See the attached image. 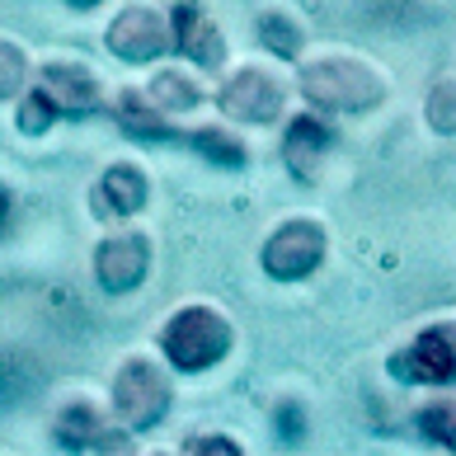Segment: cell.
<instances>
[{"label":"cell","mask_w":456,"mask_h":456,"mask_svg":"<svg viewBox=\"0 0 456 456\" xmlns=\"http://www.w3.org/2000/svg\"><path fill=\"white\" fill-rule=\"evenodd\" d=\"M301 94L325 113H362L386 99V80L353 57H325L301 71Z\"/></svg>","instance_id":"cell-1"},{"label":"cell","mask_w":456,"mask_h":456,"mask_svg":"<svg viewBox=\"0 0 456 456\" xmlns=\"http://www.w3.org/2000/svg\"><path fill=\"white\" fill-rule=\"evenodd\" d=\"M235 330L226 315H216L212 306H183L170 315V325L160 330V348L179 371H208L231 353Z\"/></svg>","instance_id":"cell-2"},{"label":"cell","mask_w":456,"mask_h":456,"mask_svg":"<svg viewBox=\"0 0 456 456\" xmlns=\"http://www.w3.org/2000/svg\"><path fill=\"white\" fill-rule=\"evenodd\" d=\"M170 381H165V371L146 358H132L118 367L113 377V414L123 419L132 433H146L156 428L165 414H170Z\"/></svg>","instance_id":"cell-3"},{"label":"cell","mask_w":456,"mask_h":456,"mask_svg":"<svg viewBox=\"0 0 456 456\" xmlns=\"http://www.w3.org/2000/svg\"><path fill=\"white\" fill-rule=\"evenodd\" d=\"M259 259H264L268 278L301 282L320 268V259H325V231H320V222H311V216H292V222H282L268 235Z\"/></svg>","instance_id":"cell-4"},{"label":"cell","mask_w":456,"mask_h":456,"mask_svg":"<svg viewBox=\"0 0 456 456\" xmlns=\"http://www.w3.org/2000/svg\"><path fill=\"white\" fill-rule=\"evenodd\" d=\"M216 109L235 123H273L282 113V86L268 71H255V66H245V71H235L222 94H216Z\"/></svg>","instance_id":"cell-5"},{"label":"cell","mask_w":456,"mask_h":456,"mask_svg":"<svg viewBox=\"0 0 456 456\" xmlns=\"http://www.w3.org/2000/svg\"><path fill=\"white\" fill-rule=\"evenodd\" d=\"M146 268H151V240L137 231L109 235V240L94 249V273H99L104 292H132V287H142Z\"/></svg>","instance_id":"cell-6"},{"label":"cell","mask_w":456,"mask_h":456,"mask_svg":"<svg viewBox=\"0 0 456 456\" xmlns=\"http://www.w3.org/2000/svg\"><path fill=\"white\" fill-rule=\"evenodd\" d=\"M109 53L123 57V61H156L165 47H170V28H165V20L156 10H123L118 20L109 24L104 33Z\"/></svg>","instance_id":"cell-7"},{"label":"cell","mask_w":456,"mask_h":456,"mask_svg":"<svg viewBox=\"0 0 456 456\" xmlns=\"http://www.w3.org/2000/svg\"><path fill=\"white\" fill-rule=\"evenodd\" d=\"M395 377L419 386H447L452 381V325H433L391 362Z\"/></svg>","instance_id":"cell-8"},{"label":"cell","mask_w":456,"mask_h":456,"mask_svg":"<svg viewBox=\"0 0 456 456\" xmlns=\"http://www.w3.org/2000/svg\"><path fill=\"white\" fill-rule=\"evenodd\" d=\"M57 443L61 447H71V452H127L132 443L118 428H109V419L94 410L90 400H80V404H66V410L57 414Z\"/></svg>","instance_id":"cell-9"},{"label":"cell","mask_w":456,"mask_h":456,"mask_svg":"<svg viewBox=\"0 0 456 456\" xmlns=\"http://www.w3.org/2000/svg\"><path fill=\"white\" fill-rule=\"evenodd\" d=\"M170 47H179L193 66H216L226 57L222 28L208 20V10L198 0H179L175 5V28H170Z\"/></svg>","instance_id":"cell-10"},{"label":"cell","mask_w":456,"mask_h":456,"mask_svg":"<svg viewBox=\"0 0 456 456\" xmlns=\"http://www.w3.org/2000/svg\"><path fill=\"white\" fill-rule=\"evenodd\" d=\"M38 94H43L57 113H90V109H99V80H94V71H86V66H71V61L43 66Z\"/></svg>","instance_id":"cell-11"},{"label":"cell","mask_w":456,"mask_h":456,"mask_svg":"<svg viewBox=\"0 0 456 456\" xmlns=\"http://www.w3.org/2000/svg\"><path fill=\"white\" fill-rule=\"evenodd\" d=\"M146 175L137 165H113L104 170V179L94 183V212L109 216V222H123V216H137L146 208Z\"/></svg>","instance_id":"cell-12"},{"label":"cell","mask_w":456,"mask_h":456,"mask_svg":"<svg viewBox=\"0 0 456 456\" xmlns=\"http://www.w3.org/2000/svg\"><path fill=\"white\" fill-rule=\"evenodd\" d=\"M330 146H334V132L320 123V118L301 113L297 123L287 127V137H282V160H287V170H292L297 179H315L320 165H325V156H330Z\"/></svg>","instance_id":"cell-13"},{"label":"cell","mask_w":456,"mask_h":456,"mask_svg":"<svg viewBox=\"0 0 456 456\" xmlns=\"http://www.w3.org/2000/svg\"><path fill=\"white\" fill-rule=\"evenodd\" d=\"M113 118H118V127H123L127 137H137V142H175V137H179L175 123L165 118V109H156V104H151L146 94H137V90L118 94Z\"/></svg>","instance_id":"cell-14"},{"label":"cell","mask_w":456,"mask_h":456,"mask_svg":"<svg viewBox=\"0 0 456 456\" xmlns=\"http://www.w3.org/2000/svg\"><path fill=\"white\" fill-rule=\"evenodd\" d=\"M146 99H151L156 109H165V113H193V109L202 104V90L193 86L189 76H179V71H160V76L146 86Z\"/></svg>","instance_id":"cell-15"},{"label":"cell","mask_w":456,"mask_h":456,"mask_svg":"<svg viewBox=\"0 0 456 456\" xmlns=\"http://www.w3.org/2000/svg\"><path fill=\"white\" fill-rule=\"evenodd\" d=\"M189 146L198 151V156H208L212 165H226V170H240V165L249 160L245 142L231 137L226 127H198V132H189Z\"/></svg>","instance_id":"cell-16"},{"label":"cell","mask_w":456,"mask_h":456,"mask_svg":"<svg viewBox=\"0 0 456 456\" xmlns=\"http://www.w3.org/2000/svg\"><path fill=\"white\" fill-rule=\"evenodd\" d=\"M259 43L273 47V53L287 57V61H297V57H301V43H306V33H301L297 20H287L282 10H268V14H259Z\"/></svg>","instance_id":"cell-17"},{"label":"cell","mask_w":456,"mask_h":456,"mask_svg":"<svg viewBox=\"0 0 456 456\" xmlns=\"http://www.w3.org/2000/svg\"><path fill=\"white\" fill-rule=\"evenodd\" d=\"M24 76H28V61H24V53H20L14 43H5V38H0V99L20 94Z\"/></svg>","instance_id":"cell-18"},{"label":"cell","mask_w":456,"mask_h":456,"mask_svg":"<svg viewBox=\"0 0 456 456\" xmlns=\"http://www.w3.org/2000/svg\"><path fill=\"white\" fill-rule=\"evenodd\" d=\"M53 123H57V109L47 104L38 90H33L24 104H20V132H24V137H43V132L53 127Z\"/></svg>","instance_id":"cell-19"},{"label":"cell","mask_w":456,"mask_h":456,"mask_svg":"<svg viewBox=\"0 0 456 456\" xmlns=\"http://www.w3.org/2000/svg\"><path fill=\"white\" fill-rule=\"evenodd\" d=\"M33 391V381H28V371L20 362H10V358H0V404H20L24 395Z\"/></svg>","instance_id":"cell-20"},{"label":"cell","mask_w":456,"mask_h":456,"mask_svg":"<svg viewBox=\"0 0 456 456\" xmlns=\"http://www.w3.org/2000/svg\"><path fill=\"white\" fill-rule=\"evenodd\" d=\"M419 433H428L433 443H452V404H428L424 414H419Z\"/></svg>","instance_id":"cell-21"},{"label":"cell","mask_w":456,"mask_h":456,"mask_svg":"<svg viewBox=\"0 0 456 456\" xmlns=\"http://www.w3.org/2000/svg\"><path fill=\"white\" fill-rule=\"evenodd\" d=\"M428 118L437 132H452L456 127V113H452V80H437V90L428 99Z\"/></svg>","instance_id":"cell-22"},{"label":"cell","mask_w":456,"mask_h":456,"mask_svg":"<svg viewBox=\"0 0 456 456\" xmlns=\"http://www.w3.org/2000/svg\"><path fill=\"white\" fill-rule=\"evenodd\" d=\"M301 428H306V419H301V404H278V433L287 443H297Z\"/></svg>","instance_id":"cell-23"},{"label":"cell","mask_w":456,"mask_h":456,"mask_svg":"<svg viewBox=\"0 0 456 456\" xmlns=\"http://www.w3.org/2000/svg\"><path fill=\"white\" fill-rule=\"evenodd\" d=\"M183 452H226V456H240V443H235V437H183Z\"/></svg>","instance_id":"cell-24"},{"label":"cell","mask_w":456,"mask_h":456,"mask_svg":"<svg viewBox=\"0 0 456 456\" xmlns=\"http://www.w3.org/2000/svg\"><path fill=\"white\" fill-rule=\"evenodd\" d=\"M5 222H10V189H0V231H5Z\"/></svg>","instance_id":"cell-25"},{"label":"cell","mask_w":456,"mask_h":456,"mask_svg":"<svg viewBox=\"0 0 456 456\" xmlns=\"http://www.w3.org/2000/svg\"><path fill=\"white\" fill-rule=\"evenodd\" d=\"M66 5H76V10H94L99 0H66Z\"/></svg>","instance_id":"cell-26"}]
</instances>
